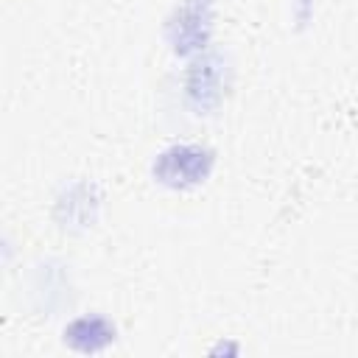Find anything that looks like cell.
Listing matches in <instances>:
<instances>
[{"label":"cell","instance_id":"cell-1","mask_svg":"<svg viewBox=\"0 0 358 358\" xmlns=\"http://www.w3.org/2000/svg\"><path fill=\"white\" fill-rule=\"evenodd\" d=\"M64 336L78 350H101L103 344L112 341V330L101 319H78V322L70 324V330Z\"/></svg>","mask_w":358,"mask_h":358}]
</instances>
